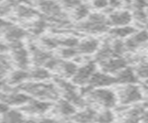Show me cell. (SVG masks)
<instances>
[{
	"instance_id": "6da1fadb",
	"label": "cell",
	"mask_w": 148,
	"mask_h": 123,
	"mask_svg": "<svg viewBox=\"0 0 148 123\" xmlns=\"http://www.w3.org/2000/svg\"><path fill=\"white\" fill-rule=\"evenodd\" d=\"M88 20L82 23V29L90 31V33H102L106 31L108 28V18H106L102 14L95 13L87 17Z\"/></svg>"
},
{
	"instance_id": "7a4b0ae2",
	"label": "cell",
	"mask_w": 148,
	"mask_h": 123,
	"mask_svg": "<svg viewBox=\"0 0 148 123\" xmlns=\"http://www.w3.org/2000/svg\"><path fill=\"white\" fill-rule=\"evenodd\" d=\"M26 92L35 94L39 97H56L57 92L53 85L44 83H28L21 87Z\"/></svg>"
},
{
	"instance_id": "3957f363",
	"label": "cell",
	"mask_w": 148,
	"mask_h": 123,
	"mask_svg": "<svg viewBox=\"0 0 148 123\" xmlns=\"http://www.w3.org/2000/svg\"><path fill=\"white\" fill-rule=\"evenodd\" d=\"M142 99V93L138 86L134 84H126L119 91V100L124 105L132 104Z\"/></svg>"
},
{
	"instance_id": "277c9868",
	"label": "cell",
	"mask_w": 148,
	"mask_h": 123,
	"mask_svg": "<svg viewBox=\"0 0 148 123\" xmlns=\"http://www.w3.org/2000/svg\"><path fill=\"white\" fill-rule=\"evenodd\" d=\"M92 98L95 99V101L99 103L105 107H112L117 102V96L112 91L108 89H98L92 91L91 94Z\"/></svg>"
},
{
	"instance_id": "5b68a950",
	"label": "cell",
	"mask_w": 148,
	"mask_h": 123,
	"mask_svg": "<svg viewBox=\"0 0 148 123\" xmlns=\"http://www.w3.org/2000/svg\"><path fill=\"white\" fill-rule=\"evenodd\" d=\"M95 65L94 62H88L81 68H78L75 75L73 76V83L84 85L89 83L91 77L95 73Z\"/></svg>"
},
{
	"instance_id": "8992f818",
	"label": "cell",
	"mask_w": 148,
	"mask_h": 123,
	"mask_svg": "<svg viewBox=\"0 0 148 123\" xmlns=\"http://www.w3.org/2000/svg\"><path fill=\"white\" fill-rule=\"evenodd\" d=\"M132 21V14L129 11L121 10V11H114L110 13L108 17V24L114 27L127 26Z\"/></svg>"
},
{
	"instance_id": "52a82bcc",
	"label": "cell",
	"mask_w": 148,
	"mask_h": 123,
	"mask_svg": "<svg viewBox=\"0 0 148 123\" xmlns=\"http://www.w3.org/2000/svg\"><path fill=\"white\" fill-rule=\"evenodd\" d=\"M114 83H117L116 78L108 75L106 72H95L88 83L91 87H104V86H109Z\"/></svg>"
},
{
	"instance_id": "ba28073f",
	"label": "cell",
	"mask_w": 148,
	"mask_h": 123,
	"mask_svg": "<svg viewBox=\"0 0 148 123\" xmlns=\"http://www.w3.org/2000/svg\"><path fill=\"white\" fill-rule=\"evenodd\" d=\"M127 67V62L121 57H111L102 62V69L106 73H118L119 71Z\"/></svg>"
},
{
	"instance_id": "9c48e42d",
	"label": "cell",
	"mask_w": 148,
	"mask_h": 123,
	"mask_svg": "<svg viewBox=\"0 0 148 123\" xmlns=\"http://www.w3.org/2000/svg\"><path fill=\"white\" fill-rule=\"evenodd\" d=\"M12 50V58L13 61L21 70H25L29 64V54L28 51L23 47V45L13 47Z\"/></svg>"
},
{
	"instance_id": "30bf717a",
	"label": "cell",
	"mask_w": 148,
	"mask_h": 123,
	"mask_svg": "<svg viewBox=\"0 0 148 123\" xmlns=\"http://www.w3.org/2000/svg\"><path fill=\"white\" fill-rule=\"evenodd\" d=\"M4 35L8 43H14L18 41H21L22 38L25 37L26 31L18 26L13 24L8 25L6 29H4Z\"/></svg>"
},
{
	"instance_id": "8fae6325",
	"label": "cell",
	"mask_w": 148,
	"mask_h": 123,
	"mask_svg": "<svg viewBox=\"0 0 148 123\" xmlns=\"http://www.w3.org/2000/svg\"><path fill=\"white\" fill-rule=\"evenodd\" d=\"M117 83L121 84H134L137 81V75L132 69L130 68H124L123 70L119 71L117 73V76L115 77Z\"/></svg>"
},
{
	"instance_id": "7c38bea8",
	"label": "cell",
	"mask_w": 148,
	"mask_h": 123,
	"mask_svg": "<svg viewBox=\"0 0 148 123\" xmlns=\"http://www.w3.org/2000/svg\"><path fill=\"white\" fill-rule=\"evenodd\" d=\"M148 40V31H141L137 33H133L132 36L130 39L127 40L125 43V46L128 49H134L138 47L139 45L143 44Z\"/></svg>"
},
{
	"instance_id": "4fadbf2b",
	"label": "cell",
	"mask_w": 148,
	"mask_h": 123,
	"mask_svg": "<svg viewBox=\"0 0 148 123\" xmlns=\"http://www.w3.org/2000/svg\"><path fill=\"white\" fill-rule=\"evenodd\" d=\"M14 12L16 16L21 19H31L38 16V11L25 4H18L14 8Z\"/></svg>"
},
{
	"instance_id": "5bb4252c",
	"label": "cell",
	"mask_w": 148,
	"mask_h": 123,
	"mask_svg": "<svg viewBox=\"0 0 148 123\" xmlns=\"http://www.w3.org/2000/svg\"><path fill=\"white\" fill-rule=\"evenodd\" d=\"M31 53L34 61L38 66L45 65V62L52 57V55H50L49 53L45 52L42 49L37 48L36 46H31Z\"/></svg>"
},
{
	"instance_id": "9a60e30c",
	"label": "cell",
	"mask_w": 148,
	"mask_h": 123,
	"mask_svg": "<svg viewBox=\"0 0 148 123\" xmlns=\"http://www.w3.org/2000/svg\"><path fill=\"white\" fill-rule=\"evenodd\" d=\"M99 46V42L95 39L85 40L78 45V52L82 54H92L95 52Z\"/></svg>"
},
{
	"instance_id": "2e32d148",
	"label": "cell",
	"mask_w": 148,
	"mask_h": 123,
	"mask_svg": "<svg viewBox=\"0 0 148 123\" xmlns=\"http://www.w3.org/2000/svg\"><path fill=\"white\" fill-rule=\"evenodd\" d=\"M1 99L9 105H21L31 101L30 97L23 94H12L9 95H5L1 97Z\"/></svg>"
},
{
	"instance_id": "e0dca14e",
	"label": "cell",
	"mask_w": 148,
	"mask_h": 123,
	"mask_svg": "<svg viewBox=\"0 0 148 123\" xmlns=\"http://www.w3.org/2000/svg\"><path fill=\"white\" fill-rule=\"evenodd\" d=\"M135 29L132 26H120L115 27L114 29L110 31V34L115 38H125L130 35H132L135 33Z\"/></svg>"
},
{
	"instance_id": "ac0fdd59",
	"label": "cell",
	"mask_w": 148,
	"mask_h": 123,
	"mask_svg": "<svg viewBox=\"0 0 148 123\" xmlns=\"http://www.w3.org/2000/svg\"><path fill=\"white\" fill-rule=\"evenodd\" d=\"M50 107V104L46 102L37 101V100H32L30 101L29 106H27L24 110L31 113H44Z\"/></svg>"
},
{
	"instance_id": "d6986e66",
	"label": "cell",
	"mask_w": 148,
	"mask_h": 123,
	"mask_svg": "<svg viewBox=\"0 0 148 123\" xmlns=\"http://www.w3.org/2000/svg\"><path fill=\"white\" fill-rule=\"evenodd\" d=\"M95 118H96L95 112L94 110H92V109L88 108L85 111L76 114V115L74 116L73 120L79 123H90L92 121L95 120Z\"/></svg>"
},
{
	"instance_id": "ffe728a7",
	"label": "cell",
	"mask_w": 148,
	"mask_h": 123,
	"mask_svg": "<svg viewBox=\"0 0 148 123\" xmlns=\"http://www.w3.org/2000/svg\"><path fill=\"white\" fill-rule=\"evenodd\" d=\"M58 68L61 70L62 74L67 77V78H69V77H73L75 75L76 71L78 70V67L75 63L73 62H69V61H66V62H60V64L58 66Z\"/></svg>"
},
{
	"instance_id": "44dd1931",
	"label": "cell",
	"mask_w": 148,
	"mask_h": 123,
	"mask_svg": "<svg viewBox=\"0 0 148 123\" xmlns=\"http://www.w3.org/2000/svg\"><path fill=\"white\" fill-rule=\"evenodd\" d=\"M57 108H58V112L64 116L73 115L76 111V109L73 107V105L71 102H69L68 100H60L58 104Z\"/></svg>"
},
{
	"instance_id": "7402d4cb",
	"label": "cell",
	"mask_w": 148,
	"mask_h": 123,
	"mask_svg": "<svg viewBox=\"0 0 148 123\" xmlns=\"http://www.w3.org/2000/svg\"><path fill=\"white\" fill-rule=\"evenodd\" d=\"M30 74L25 70H18L13 71L10 77H9V83L11 84H18L21 83L23 81H25L27 78H29Z\"/></svg>"
},
{
	"instance_id": "603a6c76",
	"label": "cell",
	"mask_w": 148,
	"mask_h": 123,
	"mask_svg": "<svg viewBox=\"0 0 148 123\" xmlns=\"http://www.w3.org/2000/svg\"><path fill=\"white\" fill-rule=\"evenodd\" d=\"M30 77L36 81H43L49 78L50 73L47 70L43 69V68H36V69L32 70L31 72H29Z\"/></svg>"
},
{
	"instance_id": "cb8c5ba5",
	"label": "cell",
	"mask_w": 148,
	"mask_h": 123,
	"mask_svg": "<svg viewBox=\"0 0 148 123\" xmlns=\"http://www.w3.org/2000/svg\"><path fill=\"white\" fill-rule=\"evenodd\" d=\"M4 120L8 123H21L23 121V118L21 113L15 110L8 111L4 114Z\"/></svg>"
},
{
	"instance_id": "d4e9b609",
	"label": "cell",
	"mask_w": 148,
	"mask_h": 123,
	"mask_svg": "<svg viewBox=\"0 0 148 123\" xmlns=\"http://www.w3.org/2000/svg\"><path fill=\"white\" fill-rule=\"evenodd\" d=\"M88 16H89L88 7L83 5V4H80V5H78L75 8H73V17L75 18L77 20H81Z\"/></svg>"
},
{
	"instance_id": "484cf974",
	"label": "cell",
	"mask_w": 148,
	"mask_h": 123,
	"mask_svg": "<svg viewBox=\"0 0 148 123\" xmlns=\"http://www.w3.org/2000/svg\"><path fill=\"white\" fill-rule=\"evenodd\" d=\"M95 120L97 123H112L114 120V115L111 111L106 110L97 115Z\"/></svg>"
},
{
	"instance_id": "4316f807",
	"label": "cell",
	"mask_w": 148,
	"mask_h": 123,
	"mask_svg": "<svg viewBox=\"0 0 148 123\" xmlns=\"http://www.w3.org/2000/svg\"><path fill=\"white\" fill-rule=\"evenodd\" d=\"M45 27H46V21L45 20L39 19L32 24L31 30L34 34H40L45 31Z\"/></svg>"
},
{
	"instance_id": "83f0119b",
	"label": "cell",
	"mask_w": 148,
	"mask_h": 123,
	"mask_svg": "<svg viewBox=\"0 0 148 123\" xmlns=\"http://www.w3.org/2000/svg\"><path fill=\"white\" fill-rule=\"evenodd\" d=\"M78 49L74 48V47H64L61 51H60V54L64 58H71L75 57L78 54Z\"/></svg>"
},
{
	"instance_id": "f1b7e54d",
	"label": "cell",
	"mask_w": 148,
	"mask_h": 123,
	"mask_svg": "<svg viewBox=\"0 0 148 123\" xmlns=\"http://www.w3.org/2000/svg\"><path fill=\"white\" fill-rule=\"evenodd\" d=\"M137 77L143 79H148V64H141L136 70Z\"/></svg>"
},
{
	"instance_id": "f546056e",
	"label": "cell",
	"mask_w": 148,
	"mask_h": 123,
	"mask_svg": "<svg viewBox=\"0 0 148 123\" xmlns=\"http://www.w3.org/2000/svg\"><path fill=\"white\" fill-rule=\"evenodd\" d=\"M42 44L47 48H55V47H57L58 45H60L59 40L53 39V38H47V37L42 39Z\"/></svg>"
},
{
	"instance_id": "4dcf8cb0",
	"label": "cell",
	"mask_w": 148,
	"mask_h": 123,
	"mask_svg": "<svg viewBox=\"0 0 148 123\" xmlns=\"http://www.w3.org/2000/svg\"><path fill=\"white\" fill-rule=\"evenodd\" d=\"M92 5L96 10H104L109 7V1L108 0H92Z\"/></svg>"
},
{
	"instance_id": "1f68e13d",
	"label": "cell",
	"mask_w": 148,
	"mask_h": 123,
	"mask_svg": "<svg viewBox=\"0 0 148 123\" xmlns=\"http://www.w3.org/2000/svg\"><path fill=\"white\" fill-rule=\"evenodd\" d=\"M9 69V62L4 57L0 56V75L5 73Z\"/></svg>"
},
{
	"instance_id": "d6a6232c",
	"label": "cell",
	"mask_w": 148,
	"mask_h": 123,
	"mask_svg": "<svg viewBox=\"0 0 148 123\" xmlns=\"http://www.w3.org/2000/svg\"><path fill=\"white\" fill-rule=\"evenodd\" d=\"M10 22L7 21L6 20H4L3 18H0V30H4L6 29L8 25H10Z\"/></svg>"
},
{
	"instance_id": "836d02e7",
	"label": "cell",
	"mask_w": 148,
	"mask_h": 123,
	"mask_svg": "<svg viewBox=\"0 0 148 123\" xmlns=\"http://www.w3.org/2000/svg\"><path fill=\"white\" fill-rule=\"evenodd\" d=\"M8 111V107L5 103H0V113L5 114Z\"/></svg>"
},
{
	"instance_id": "e575fe53",
	"label": "cell",
	"mask_w": 148,
	"mask_h": 123,
	"mask_svg": "<svg viewBox=\"0 0 148 123\" xmlns=\"http://www.w3.org/2000/svg\"><path fill=\"white\" fill-rule=\"evenodd\" d=\"M8 45L0 42V54H2L4 52L8 51Z\"/></svg>"
},
{
	"instance_id": "d590c367",
	"label": "cell",
	"mask_w": 148,
	"mask_h": 123,
	"mask_svg": "<svg viewBox=\"0 0 148 123\" xmlns=\"http://www.w3.org/2000/svg\"><path fill=\"white\" fill-rule=\"evenodd\" d=\"M39 123H57V121L54 120H50V118H44L39 121Z\"/></svg>"
},
{
	"instance_id": "8d00e7d4",
	"label": "cell",
	"mask_w": 148,
	"mask_h": 123,
	"mask_svg": "<svg viewBox=\"0 0 148 123\" xmlns=\"http://www.w3.org/2000/svg\"><path fill=\"white\" fill-rule=\"evenodd\" d=\"M142 117H143V120L145 121V123H148V112H143Z\"/></svg>"
}]
</instances>
